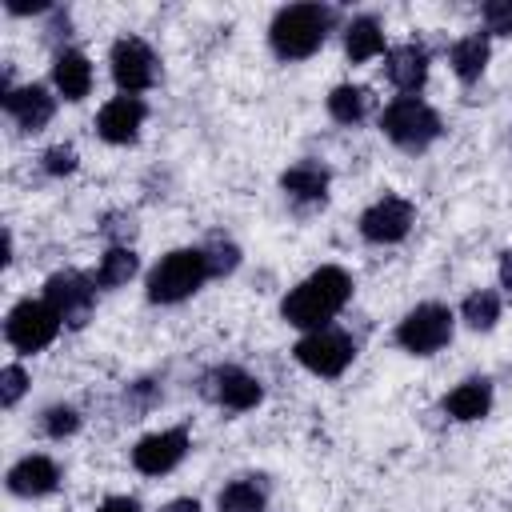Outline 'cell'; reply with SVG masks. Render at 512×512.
Masks as SVG:
<instances>
[{
    "instance_id": "6da1fadb",
    "label": "cell",
    "mask_w": 512,
    "mask_h": 512,
    "mask_svg": "<svg viewBox=\"0 0 512 512\" xmlns=\"http://www.w3.org/2000/svg\"><path fill=\"white\" fill-rule=\"evenodd\" d=\"M348 300H352V276L340 264H320L296 288H288V296L280 300V316L300 332H316L328 328Z\"/></svg>"
},
{
    "instance_id": "7a4b0ae2",
    "label": "cell",
    "mask_w": 512,
    "mask_h": 512,
    "mask_svg": "<svg viewBox=\"0 0 512 512\" xmlns=\"http://www.w3.org/2000/svg\"><path fill=\"white\" fill-rule=\"evenodd\" d=\"M336 12L324 4H284L268 24V44L280 60H308L324 48Z\"/></svg>"
},
{
    "instance_id": "3957f363",
    "label": "cell",
    "mask_w": 512,
    "mask_h": 512,
    "mask_svg": "<svg viewBox=\"0 0 512 512\" xmlns=\"http://www.w3.org/2000/svg\"><path fill=\"white\" fill-rule=\"evenodd\" d=\"M204 280H212L204 248H172L152 264V272L144 280V292H148L152 304H180V300L196 296Z\"/></svg>"
},
{
    "instance_id": "277c9868",
    "label": "cell",
    "mask_w": 512,
    "mask_h": 512,
    "mask_svg": "<svg viewBox=\"0 0 512 512\" xmlns=\"http://www.w3.org/2000/svg\"><path fill=\"white\" fill-rule=\"evenodd\" d=\"M380 132L404 152H424L440 140L444 124H440V112L432 104H424L420 96H396L380 112Z\"/></svg>"
},
{
    "instance_id": "5b68a950",
    "label": "cell",
    "mask_w": 512,
    "mask_h": 512,
    "mask_svg": "<svg viewBox=\"0 0 512 512\" xmlns=\"http://www.w3.org/2000/svg\"><path fill=\"white\" fill-rule=\"evenodd\" d=\"M452 332H456V312L448 304L424 300V304H416L400 316L396 344L412 356H436L444 344H452Z\"/></svg>"
},
{
    "instance_id": "8992f818",
    "label": "cell",
    "mask_w": 512,
    "mask_h": 512,
    "mask_svg": "<svg viewBox=\"0 0 512 512\" xmlns=\"http://www.w3.org/2000/svg\"><path fill=\"white\" fill-rule=\"evenodd\" d=\"M64 320L56 316V308L48 300H16L4 316V340L20 352V356H32V352H44L56 336H60Z\"/></svg>"
},
{
    "instance_id": "52a82bcc",
    "label": "cell",
    "mask_w": 512,
    "mask_h": 512,
    "mask_svg": "<svg viewBox=\"0 0 512 512\" xmlns=\"http://www.w3.org/2000/svg\"><path fill=\"white\" fill-rule=\"evenodd\" d=\"M292 356H296V364H300V368H308L312 376L332 380V376H340V372L356 360V340H352L348 332H340V328H332V324H328V328L304 332V336L296 340Z\"/></svg>"
},
{
    "instance_id": "ba28073f",
    "label": "cell",
    "mask_w": 512,
    "mask_h": 512,
    "mask_svg": "<svg viewBox=\"0 0 512 512\" xmlns=\"http://www.w3.org/2000/svg\"><path fill=\"white\" fill-rule=\"evenodd\" d=\"M44 300L56 308L64 328H84L92 320V312H96V280L76 272V268L52 272L44 280Z\"/></svg>"
},
{
    "instance_id": "9c48e42d",
    "label": "cell",
    "mask_w": 512,
    "mask_h": 512,
    "mask_svg": "<svg viewBox=\"0 0 512 512\" xmlns=\"http://www.w3.org/2000/svg\"><path fill=\"white\" fill-rule=\"evenodd\" d=\"M108 68L124 96H140L156 84V52L140 36H120L108 52Z\"/></svg>"
},
{
    "instance_id": "30bf717a",
    "label": "cell",
    "mask_w": 512,
    "mask_h": 512,
    "mask_svg": "<svg viewBox=\"0 0 512 512\" xmlns=\"http://www.w3.org/2000/svg\"><path fill=\"white\" fill-rule=\"evenodd\" d=\"M416 224V208L404 196H380L360 212V236L368 244H400Z\"/></svg>"
},
{
    "instance_id": "8fae6325",
    "label": "cell",
    "mask_w": 512,
    "mask_h": 512,
    "mask_svg": "<svg viewBox=\"0 0 512 512\" xmlns=\"http://www.w3.org/2000/svg\"><path fill=\"white\" fill-rule=\"evenodd\" d=\"M192 448V436L188 428H160V432H148L136 440L132 448V468L140 476H168Z\"/></svg>"
},
{
    "instance_id": "7c38bea8",
    "label": "cell",
    "mask_w": 512,
    "mask_h": 512,
    "mask_svg": "<svg viewBox=\"0 0 512 512\" xmlns=\"http://www.w3.org/2000/svg\"><path fill=\"white\" fill-rule=\"evenodd\" d=\"M0 104H4L8 120H12L20 132H28V136L44 132V128L52 124V116H56V96H52L44 84H12Z\"/></svg>"
},
{
    "instance_id": "4fadbf2b",
    "label": "cell",
    "mask_w": 512,
    "mask_h": 512,
    "mask_svg": "<svg viewBox=\"0 0 512 512\" xmlns=\"http://www.w3.org/2000/svg\"><path fill=\"white\" fill-rule=\"evenodd\" d=\"M204 392H208L220 408H228V412H248V408H256V404L264 400V384H260L252 372L236 368V364L212 368V372L204 376Z\"/></svg>"
},
{
    "instance_id": "5bb4252c",
    "label": "cell",
    "mask_w": 512,
    "mask_h": 512,
    "mask_svg": "<svg viewBox=\"0 0 512 512\" xmlns=\"http://www.w3.org/2000/svg\"><path fill=\"white\" fill-rule=\"evenodd\" d=\"M144 100L140 96H112L100 112H96V136L108 140V144H136L140 128H144Z\"/></svg>"
},
{
    "instance_id": "9a60e30c",
    "label": "cell",
    "mask_w": 512,
    "mask_h": 512,
    "mask_svg": "<svg viewBox=\"0 0 512 512\" xmlns=\"http://www.w3.org/2000/svg\"><path fill=\"white\" fill-rule=\"evenodd\" d=\"M4 480H8V492H12V496H20V500H40V496L56 492V484H60V468H56L52 456H44V452H28V456H20V460L8 468Z\"/></svg>"
},
{
    "instance_id": "2e32d148",
    "label": "cell",
    "mask_w": 512,
    "mask_h": 512,
    "mask_svg": "<svg viewBox=\"0 0 512 512\" xmlns=\"http://www.w3.org/2000/svg\"><path fill=\"white\" fill-rule=\"evenodd\" d=\"M428 52L424 44L408 40V44H396L384 52V76L404 92V96H416L424 84H428Z\"/></svg>"
},
{
    "instance_id": "e0dca14e",
    "label": "cell",
    "mask_w": 512,
    "mask_h": 512,
    "mask_svg": "<svg viewBox=\"0 0 512 512\" xmlns=\"http://www.w3.org/2000/svg\"><path fill=\"white\" fill-rule=\"evenodd\" d=\"M92 80H96V72H92V60L84 52H76V48H60L56 52V60H52V88L64 100H72V104L84 100L92 92Z\"/></svg>"
},
{
    "instance_id": "ac0fdd59",
    "label": "cell",
    "mask_w": 512,
    "mask_h": 512,
    "mask_svg": "<svg viewBox=\"0 0 512 512\" xmlns=\"http://www.w3.org/2000/svg\"><path fill=\"white\" fill-rule=\"evenodd\" d=\"M328 184H332V172L316 160H300L292 168L280 172V192L288 200H300V204H324L328 200Z\"/></svg>"
},
{
    "instance_id": "d6986e66",
    "label": "cell",
    "mask_w": 512,
    "mask_h": 512,
    "mask_svg": "<svg viewBox=\"0 0 512 512\" xmlns=\"http://www.w3.org/2000/svg\"><path fill=\"white\" fill-rule=\"evenodd\" d=\"M444 412L460 424H472V420H484L492 412V384L484 376H468L460 380L448 396H444Z\"/></svg>"
},
{
    "instance_id": "ffe728a7",
    "label": "cell",
    "mask_w": 512,
    "mask_h": 512,
    "mask_svg": "<svg viewBox=\"0 0 512 512\" xmlns=\"http://www.w3.org/2000/svg\"><path fill=\"white\" fill-rule=\"evenodd\" d=\"M488 60H492V40H488V32H468V36H460V40L452 44V52H448V64H452V72H456L460 84H476V80L484 76Z\"/></svg>"
},
{
    "instance_id": "44dd1931",
    "label": "cell",
    "mask_w": 512,
    "mask_h": 512,
    "mask_svg": "<svg viewBox=\"0 0 512 512\" xmlns=\"http://www.w3.org/2000/svg\"><path fill=\"white\" fill-rule=\"evenodd\" d=\"M380 52H388V48H384V28L376 24V16H352L344 24V56L352 64H364Z\"/></svg>"
},
{
    "instance_id": "7402d4cb",
    "label": "cell",
    "mask_w": 512,
    "mask_h": 512,
    "mask_svg": "<svg viewBox=\"0 0 512 512\" xmlns=\"http://www.w3.org/2000/svg\"><path fill=\"white\" fill-rule=\"evenodd\" d=\"M268 508V480L264 476H240L220 488L216 512H264Z\"/></svg>"
},
{
    "instance_id": "603a6c76",
    "label": "cell",
    "mask_w": 512,
    "mask_h": 512,
    "mask_svg": "<svg viewBox=\"0 0 512 512\" xmlns=\"http://www.w3.org/2000/svg\"><path fill=\"white\" fill-rule=\"evenodd\" d=\"M368 108H372V92L364 84H336L328 92V116L336 124H344V128L360 124L368 116Z\"/></svg>"
},
{
    "instance_id": "cb8c5ba5",
    "label": "cell",
    "mask_w": 512,
    "mask_h": 512,
    "mask_svg": "<svg viewBox=\"0 0 512 512\" xmlns=\"http://www.w3.org/2000/svg\"><path fill=\"white\" fill-rule=\"evenodd\" d=\"M136 272H140V256H136L128 244H112V248L100 256L92 280H96V288H124Z\"/></svg>"
},
{
    "instance_id": "d4e9b609",
    "label": "cell",
    "mask_w": 512,
    "mask_h": 512,
    "mask_svg": "<svg viewBox=\"0 0 512 512\" xmlns=\"http://www.w3.org/2000/svg\"><path fill=\"white\" fill-rule=\"evenodd\" d=\"M460 320H464L472 332H492L496 320H500V292H492V288L468 292L464 304H460Z\"/></svg>"
},
{
    "instance_id": "484cf974",
    "label": "cell",
    "mask_w": 512,
    "mask_h": 512,
    "mask_svg": "<svg viewBox=\"0 0 512 512\" xmlns=\"http://www.w3.org/2000/svg\"><path fill=\"white\" fill-rule=\"evenodd\" d=\"M204 260H208V276H232L240 268V248L228 236H212L204 244Z\"/></svg>"
},
{
    "instance_id": "4316f807",
    "label": "cell",
    "mask_w": 512,
    "mask_h": 512,
    "mask_svg": "<svg viewBox=\"0 0 512 512\" xmlns=\"http://www.w3.org/2000/svg\"><path fill=\"white\" fill-rule=\"evenodd\" d=\"M40 428H44V436H48V440L76 436V432H80V412H76L72 404H52V408H44Z\"/></svg>"
},
{
    "instance_id": "83f0119b",
    "label": "cell",
    "mask_w": 512,
    "mask_h": 512,
    "mask_svg": "<svg viewBox=\"0 0 512 512\" xmlns=\"http://www.w3.org/2000/svg\"><path fill=\"white\" fill-rule=\"evenodd\" d=\"M156 404H160V384L156 380H136V384L124 388V412H128V420L144 416Z\"/></svg>"
},
{
    "instance_id": "f1b7e54d",
    "label": "cell",
    "mask_w": 512,
    "mask_h": 512,
    "mask_svg": "<svg viewBox=\"0 0 512 512\" xmlns=\"http://www.w3.org/2000/svg\"><path fill=\"white\" fill-rule=\"evenodd\" d=\"M480 20L488 36H512V0H488L480 8Z\"/></svg>"
},
{
    "instance_id": "f546056e",
    "label": "cell",
    "mask_w": 512,
    "mask_h": 512,
    "mask_svg": "<svg viewBox=\"0 0 512 512\" xmlns=\"http://www.w3.org/2000/svg\"><path fill=\"white\" fill-rule=\"evenodd\" d=\"M76 148L72 144H52V148H44V156H40V168L48 172V176H72L76 172Z\"/></svg>"
},
{
    "instance_id": "4dcf8cb0",
    "label": "cell",
    "mask_w": 512,
    "mask_h": 512,
    "mask_svg": "<svg viewBox=\"0 0 512 512\" xmlns=\"http://www.w3.org/2000/svg\"><path fill=\"white\" fill-rule=\"evenodd\" d=\"M24 392H28V372L20 364H4V372H0V404L16 408Z\"/></svg>"
},
{
    "instance_id": "1f68e13d",
    "label": "cell",
    "mask_w": 512,
    "mask_h": 512,
    "mask_svg": "<svg viewBox=\"0 0 512 512\" xmlns=\"http://www.w3.org/2000/svg\"><path fill=\"white\" fill-rule=\"evenodd\" d=\"M100 232H104L112 244H128V236L136 232V224H132V216H124V212H112V216H108V224H100Z\"/></svg>"
},
{
    "instance_id": "d6a6232c",
    "label": "cell",
    "mask_w": 512,
    "mask_h": 512,
    "mask_svg": "<svg viewBox=\"0 0 512 512\" xmlns=\"http://www.w3.org/2000/svg\"><path fill=\"white\" fill-rule=\"evenodd\" d=\"M96 512H140V504H136L132 496H108Z\"/></svg>"
},
{
    "instance_id": "836d02e7",
    "label": "cell",
    "mask_w": 512,
    "mask_h": 512,
    "mask_svg": "<svg viewBox=\"0 0 512 512\" xmlns=\"http://www.w3.org/2000/svg\"><path fill=\"white\" fill-rule=\"evenodd\" d=\"M496 276H500V288H504V292H512V248H504V252H500Z\"/></svg>"
},
{
    "instance_id": "e575fe53",
    "label": "cell",
    "mask_w": 512,
    "mask_h": 512,
    "mask_svg": "<svg viewBox=\"0 0 512 512\" xmlns=\"http://www.w3.org/2000/svg\"><path fill=\"white\" fill-rule=\"evenodd\" d=\"M160 512H200V500H192V496H176V500L160 504Z\"/></svg>"
},
{
    "instance_id": "d590c367",
    "label": "cell",
    "mask_w": 512,
    "mask_h": 512,
    "mask_svg": "<svg viewBox=\"0 0 512 512\" xmlns=\"http://www.w3.org/2000/svg\"><path fill=\"white\" fill-rule=\"evenodd\" d=\"M508 144H512V136H508Z\"/></svg>"
}]
</instances>
